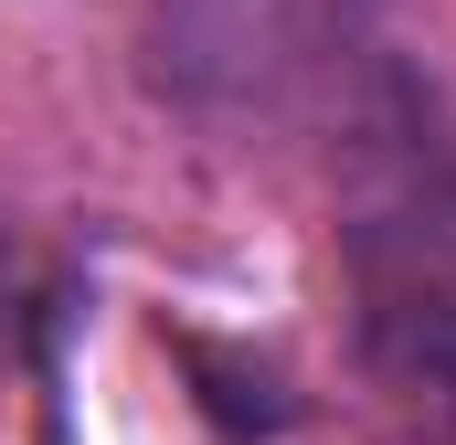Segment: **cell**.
Wrapping results in <instances>:
<instances>
[{
	"label": "cell",
	"instance_id": "6da1fadb",
	"mask_svg": "<svg viewBox=\"0 0 456 445\" xmlns=\"http://www.w3.org/2000/svg\"><path fill=\"white\" fill-rule=\"evenodd\" d=\"M330 265L371 414L403 445H456V107L403 53L340 107Z\"/></svg>",
	"mask_w": 456,
	"mask_h": 445
},
{
	"label": "cell",
	"instance_id": "7a4b0ae2",
	"mask_svg": "<svg viewBox=\"0 0 456 445\" xmlns=\"http://www.w3.org/2000/svg\"><path fill=\"white\" fill-rule=\"evenodd\" d=\"M393 0H149L138 85L191 127H297L340 117L382 64Z\"/></svg>",
	"mask_w": 456,
	"mask_h": 445
},
{
	"label": "cell",
	"instance_id": "3957f363",
	"mask_svg": "<svg viewBox=\"0 0 456 445\" xmlns=\"http://www.w3.org/2000/svg\"><path fill=\"white\" fill-rule=\"evenodd\" d=\"M32 329H43V297H32V265H21V233L0 222V392L21 382V360H32Z\"/></svg>",
	"mask_w": 456,
	"mask_h": 445
}]
</instances>
